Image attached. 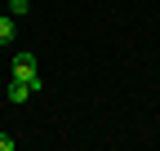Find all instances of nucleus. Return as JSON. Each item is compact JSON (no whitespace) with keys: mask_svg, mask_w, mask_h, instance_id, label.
<instances>
[{"mask_svg":"<svg viewBox=\"0 0 160 151\" xmlns=\"http://www.w3.org/2000/svg\"><path fill=\"white\" fill-rule=\"evenodd\" d=\"M13 80H22L31 93H40V71H36V58H31V53H18V58H13Z\"/></svg>","mask_w":160,"mask_h":151,"instance_id":"1","label":"nucleus"},{"mask_svg":"<svg viewBox=\"0 0 160 151\" xmlns=\"http://www.w3.org/2000/svg\"><path fill=\"white\" fill-rule=\"evenodd\" d=\"M13 40V13L5 18V13H0V45H9Z\"/></svg>","mask_w":160,"mask_h":151,"instance_id":"3","label":"nucleus"},{"mask_svg":"<svg viewBox=\"0 0 160 151\" xmlns=\"http://www.w3.org/2000/svg\"><path fill=\"white\" fill-rule=\"evenodd\" d=\"M27 98H31V89L22 80H9V102H27Z\"/></svg>","mask_w":160,"mask_h":151,"instance_id":"2","label":"nucleus"},{"mask_svg":"<svg viewBox=\"0 0 160 151\" xmlns=\"http://www.w3.org/2000/svg\"><path fill=\"white\" fill-rule=\"evenodd\" d=\"M5 5H9V13H13V18H22V13H27V0H5Z\"/></svg>","mask_w":160,"mask_h":151,"instance_id":"4","label":"nucleus"},{"mask_svg":"<svg viewBox=\"0 0 160 151\" xmlns=\"http://www.w3.org/2000/svg\"><path fill=\"white\" fill-rule=\"evenodd\" d=\"M18 147V138H9V134H0V151H13Z\"/></svg>","mask_w":160,"mask_h":151,"instance_id":"5","label":"nucleus"}]
</instances>
